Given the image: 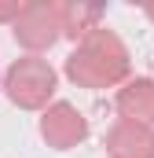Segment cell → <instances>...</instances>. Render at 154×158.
I'll return each mask as SVG.
<instances>
[{"label":"cell","instance_id":"3","mask_svg":"<svg viewBox=\"0 0 154 158\" xmlns=\"http://www.w3.org/2000/svg\"><path fill=\"white\" fill-rule=\"evenodd\" d=\"M11 33H15V40L30 55L48 52L55 40L63 37V4H55V0H33V4H26L22 15L15 19Z\"/></svg>","mask_w":154,"mask_h":158},{"label":"cell","instance_id":"2","mask_svg":"<svg viewBox=\"0 0 154 158\" xmlns=\"http://www.w3.org/2000/svg\"><path fill=\"white\" fill-rule=\"evenodd\" d=\"M55 88H59V74L40 55L15 59L7 66V74H4V92L18 110H48Z\"/></svg>","mask_w":154,"mask_h":158},{"label":"cell","instance_id":"10","mask_svg":"<svg viewBox=\"0 0 154 158\" xmlns=\"http://www.w3.org/2000/svg\"><path fill=\"white\" fill-rule=\"evenodd\" d=\"M0 88H4V85H0Z\"/></svg>","mask_w":154,"mask_h":158},{"label":"cell","instance_id":"4","mask_svg":"<svg viewBox=\"0 0 154 158\" xmlns=\"http://www.w3.org/2000/svg\"><path fill=\"white\" fill-rule=\"evenodd\" d=\"M40 140L51 151H74L77 143L88 140V118L77 110L74 103L59 99L40 114Z\"/></svg>","mask_w":154,"mask_h":158},{"label":"cell","instance_id":"1","mask_svg":"<svg viewBox=\"0 0 154 158\" xmlns=\"http://www.w3.org/2000/svg\"><path fill=\"white\" fill-rule=\"evenodd\" d=\"M66 77L74 81L77 88H88V92H99V88H117L128 81L132 70V59H128V48L125 40L117 37L114 30H95L88 40H81L74 52L66 55Z\"/></svg>","mask_w":154,"mask_h":158},{"label":"cell","instance_id":"9","mask_svg":"<svg viewBox=\"0 0 154 158\" xmlns=\"http://www.w3.org/2000/svg\"><path fill=\"white\" fill-rule=\"evenodd\" d=\"M143 15H147V19L154 22V4H147V7H143Z\"/></svg>","mask_w":154,"mask_h":158},{"label":"cell","instance_id":"5","mask_svg":"<svg viewBox=\"0 0 154 158\" xmlns=\"http://www.w3.org/2000/svg\"><path fill=\"white\" fill-rule=\"evenodd\" d=\"M103 147H107V158H154V129L117 118L103 140Z\"/></svg>","mask_w":154,"mask_h":158},{"label":"cell","instance_id":"7","mask_svg":"<svg viewBox=\"0 0 154 158\" xmlns=\"http://www.w3.org/2000/svg\"><path fill=\"white\" fill-rule=\"evenodd\" d=\"M95 30H103V7L92 4H63V37L70 40H88Z\"/></svg>","mask_w":154,"mask_h":158},{"label":"cell","instance_id":"8","mask_svg":"<svg viewBox=\"0 0 154 158\" xmlns=\"http://www.w3.org/2000/svg\"><path fill=\"white\" fill-rule=\"evenodd\" d=\"M22 7H26V4H18V0H7V4H0V22L15 26V19L22 15Z\"/></svg>","mask_w":154,"mask_h":158},{"label":"cell","instance_id":"6","mask_svg":"<svg viewBox=\"0 0 154 158\" xmlns=\"http://www.w3.org/2000/svg\"><path fill=\"white\" fill-rule=\"evenodd\" d=\"M114 107L125 121H140L154 129V77H132L117 88Z\"/></svg>","mask_w":154,"mask_h":158}]
</instances>
